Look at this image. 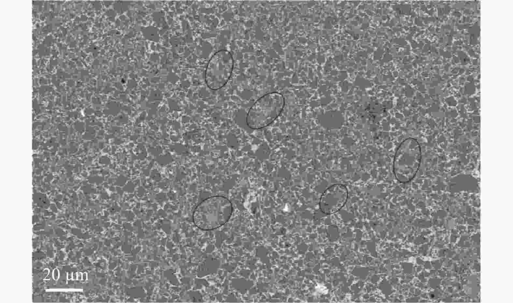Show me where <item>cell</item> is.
<instances>
[{
	"label": "cell",
	"instance_id": "obj_3",
	"mask_svg": "<svg viewBox=\"0 0 513 303\" xmlns=\"http://www.w3.org/2000/svg\"><path fill=\"white\" fill-rule=\"evenodd\" d=\"M421 150L418 141L409 137L398 146L393 162V172L395 179L406 184L415 177L420 165Z\"/></svg>",
	"mask_w": 513,
	"mask_h": 303
},
{
	"label": "cell",
	"instance_id": "obj_5",
	"mask_svg": "<svg viewBox=\"0 0 513 303\" xmlns=\"http://www.w3.org/2000/svg\"><path fill=\"white\" fill-rule=\"evenodd\" d=\"M349 196L347 187L343 184H334L326 188L319 200L322 213L331 215L340 211L346 204Z\"/></svg>",
	"mask_w": 513,
	"mask_h": 303
},
{
	"label": "cell",
	"instance_id": "obj_1",
	"mask_svg": "<svg viewBox=\"0 0 513 303\" xmlns=\"http://www.w3.org/2000/svg\"><path fill=\"white\" fill-rule=\"evenodd\" d=\"M233 212L231 201L222 195L208 197L195 208L192 220L194 225L204 231L218 228L230 219Z\"/></svg>",
	"mask_w": 513,
	"mask_h": 303
},
{
	"label": "cell",
	"instance_id": "obj_2",
	"mask_svg": "<svg viewBox=\"0 0 513 303\" xmlns=\"http://www.w3.org/2000/svg\"><path fill=\"white\" fill-rule=\"evenodd\" d=\"M285 106V98L281 93L275 91L263 95L248 110L246 126L256 130L270 126L281 115Z\"/></svg>",
	"mask_w": 513,
	"mask_h": 303
},
{
	"label": "cell",
	"instance_id": "obj_4",
	"mask_svg": "<svg viewBox=\"0 0 513 303\" xmlns=\"http://www.w3.org/2000/svg\"><path fill=\"white\" fill-rule=\"evenodd\" d=\"M232 54L226 50L215 52L206 66L204 80L207 87L217 91L224 87L231 78L234 68Z\"/></svg>",
	"mask_w": 513,
	"mask_h": 303
}]
</instances>
